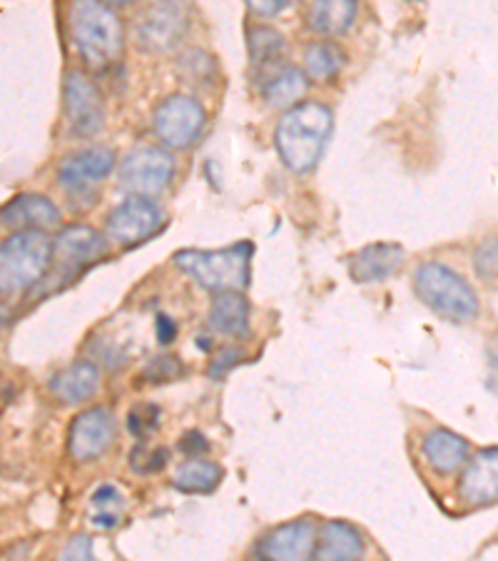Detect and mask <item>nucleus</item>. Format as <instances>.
<instances>
[{
  "label": "nucleus",
  "instance_id": "nucleus-1",
  "mask_svg": "<svg viewBox=\"0 0 498 561\" xmlns=\"http://www.w3.org/2000/svg\"><path fill=\"white\" fill-rule=\"evenodd\" d=\"M334 117L322 103H302L287 111L275 130L279 158L292 173H310L332 138Z\"/></svg>",
  "mask_w": 498,
  "mask_h": 561
},
{
  "label": "nucleus",
  "instance_id": "nucleus-2",
  "mask_svg": "<svg viewBox=\"0 0 498 561\" xmlns=\"http://www.w3.org/2000/svg\"><path fill=\"white\" fill-rule=\"evenodd\" d=\"M70 33L90 70L107 68L123 50V23L103 0H72Z\"/></svg>",
  "mask_w": 498,
  "mask_h": 561
},
{
  "label": "nucleus",
  "instance_id": "nucleus-3",
  "mask_svg": "<svg viewBox=\"0 0 498 561\" xmlns=\"http://www.w3.org/2000/svg\"><path fill=\"white\" fill-rule=\"evenodd\" d=\"M53 248L48 234L43 230H18L5 238L0 248V287L3 295H18L23 289L40 283L50 270Z\"/></svg>",
  "mask_w": 498,
  "mask_h": 561
},
{
  "label": "nucleus",
  "instance_id": "nucleus-4",
  "mask_svg": "<svg viewBox=\"0 0 498 561\" xmlns=\"http://www.w3.org/2000/svg\"><path fill=\"white\" fill-rule=\"evenodd\" d=\"M414 289L424 305L451 322H471L478 314V297L464 277L441 262H424L414 273Z\"/></svg>",
  "mask_w": 498,
  "mask_h": 561
},
{
  "label": "nucleus",
  "instance_id": "nucleus-5",
  "mask_svg": "<svg viewBox=\"0 0 498 561\" xmlns=\"http://www.w3.org/2000/svg\"><path fill=\"white\" fill-rule=\"evenodd\" d=\"M250 242H234L224 250H179L175 265L212 293L244 289L250 285Z\"/></svg>",
  "mask_w": 498,
  "mask_h": 561
},
{
  "label": "nucleus",
  "instance_id": "nucleus-6",
  "mask_svg": "<svg viewBox=\"0 0 498 561\" xmlns=\"http://www.w3.org/2000/svg\"><path fill=\"white\" fill-rule=\"evenodd\" d=\"M187 31H189L187 0H158V3L142 15L138 33H135V41H138V45L144 53L162 56V53L175 50L177 45L185 41Z\"/></svg>",
  "mask_w": 498,
  "mask_h": 561
},
{
  "label": "nucleus",
  "instance_id": "nucleus-7",
  "mask_svg": "<svg viewBox=\"0 0 498 561\" xmlns=\"http://www.w3.org/2000/svg\"><path fill=\"white\" fill-rule=\"evenodd\" d=\"M107 250V240L97 230L88 228V225H72L66 228L56 240V248H53V260H56V270L48 279H53L58 287L76 279L83 270L103 257Z\"/></svg>",
  "mask_w": 498,
  "mask_h": 561
},
{
  "label": "nucleus",
  "instance_id": "nucleus-8",
  "mask_svg": "<svg viewBox=\"0 0 498 561\" xmlns=\"http://www.w3.org/2000/svg\"><path fill=\"white\" fill-rule=\"evenodd\" d=\"M172 175H175V160L167 150L140 148L123 160L120 187L125 193L152 197L170 185Z\"/></svg>",
  "mask_w": 498,
  "mask_h": 561
},
{
  "label": "nucleus",
  "instance_id": "nucleus-9",
  "mask_svg": "<svg viewBox=\"0 0 498 561\" xmlns=\"http://www.w3.org/2000/svg\"><path fill=\"white\" fill-rule=\"evenodd\" d=\"M162 225H165L162 207L152 203L150 197L135 195L107 215L105 230L107 238L120 242V245H138V242H144L155 232H160Z\"/></svg>",
  "mask_w": 498,
  "mask_h": 561
},
{
  "label": "nucleus",
  "instance_id": "nucleus-10",
  "mask_svg": "<svg viewBox=\"0 0 498 561\" xmlns=\"http://www.w3.org/2000/svg\"><path fill=\"white\" fill-rule=\"evenodd\" d=\"M155 133L158 138L172 150H185L193 145L199 133L205 130V107L195 98L175 95L167 98L155 111Z\"/></svg>",
  "mask_w": 498,
  "mask_h": 561
},
{
  "label": "nucleus",
  "instance_id": "nucleus-11",
  "mask_svg": "<svg viewBox=\"0 0 498 561\" xmlns=\"http://www.w3.org/2000/svg\"><path fill=\"white\" fill-rule=\"evenodd\" d=\"M66 117L78 138H93L105 125L103 95L83 72H68L66 78Z\"/></svg>",
  "mask_w": 498,
  "mask_h": 561
},
{
  "label": "nucleus",
  "instance_id": "nucleus-12",
  "mask_svg": "<svg viewBox=\"0 0 498 561\" xmlns=\"http://www.w3.org/2000/svg\"><path fill=\"white\" fill-rule=\"evenodd\" d=\"M115 439V417L105 407H93L83 414H78L70 424L68 447L72 459L93 461L111 447Z\"/></svg>",
  "mask_w": 498,
  "mask_h": 561
},
{
  "label": "nucleus",
  "instance_id": "nucleus-13",
  "mask_svg": "<svg viewBox=\"0 0 498 561\" xmlns=\"http://www.w3.org/2000/svg\"><path fill=\"white\" fill-rule=\"evenodd\" d=\"M115 152L107 148H88L62 160L58 170V183L70 195L88 193L90 187H97L113 173Z\"/></svg>",
  "mask_w": 498,
  "mask_h": 561
},
{
  "label": "nucleus",
  "instance_id": "nucleus-14",
  "mask_svg": "<svg viewBox=\"0 0 498 561\" xmlns=\"http://www.w3.org/2000/svg\"><path fill=\"white\" fill-rule=\"evenodd\" d=\"M406 252L396 242H374L349 257V275L355 283H382L398 273Z\"/></svg>",
  "mask_w": 498,
  "mask_h": 561
},
{
  "label": "nucleus",
  "instance_id": "nucleus-15",
  "mask_svg": "<svg viewBox=\"0 0 498 561\" xmlns=\"http://www.w3.org/2000/svg\"><path fill=\"white\" fill-rule=\"evenodd\" d=\"M316 545V527L310 519H297L282 524L259 545V557L265 559H310Z\"/></svg>",
  "mask_w": 498,
  "mask_h": 561
},
{
  "label": "nucleus",
  "instance_id": "nucleus-16",
  "mask_svg": "<svg viewBox=\"0 0 498 561\" xmlns=\"http://www.w3.org/2000/svg\"><path fill=\"white\" fill-rule=\"evenodd\" d=\"M461 500L468 504H488L498 500V447L482 449L471 459L468 469L459 484Z\"/></svg>",
  "mask_w": 498,
  "mask_h": 561
},
{
  "label": "nucleus",
  "instance_id": "nucleus-17",
  "mask_svg": "<svg viewBox=\"0 0 498 561\" xmlns=\"http://www.w3.org/2000/svg\"><path fill=\"white\" fill-rule=\"evenodd\" d=\"M3 225L13 230L58 228L60 210L43 195H21L3 207Z\"/></svg>",
  "mask_w": 498,
  "mask_h": 561
},
{
  "label": "nucleus",
  "instance_id": "nucleus-18",
  "mask_svg": "<svg viewBox=\"0 0 498 561\" xmlns=\"http://www.w3.org/2000/svg\"><path fill=\"white\" fill-rule=\"evenodd\" d=\"M100 389V369L93 362L80 359L72 362L70 367L62 369L50 379V392L66 404H80L95 397Z\"/></svg>",
  "mask_w": 498,
  "mask_h": 561
},
{
  "label": "nucleus",
  "instance_id": "nucleus-19",
  "mask_svg": "<svg viewBox=\"0 0 498 561\" xmlns=\"http://www.w3.org/2000/svg\"><path fill=\"white\" fill-rule=\"evenodd\" d=\"M424 457L431 465L433 472L439 474H454L456 469L468 459V445L459 434L449 430H433L424 439Z\"/></svg>",
  "mask_w": 498,
  "mask_h": 561
},
{
  "label": "nucleus",
  "instance_id": "nucleus-20",
  "mask_svg": "<svg viewBox=\"0 0 498 561\" xmlns=\"http://www.w3.org/2000/svg\"><path fill=\"white\" fill-rule=\"evenodd\" d=\"M364 554V537L347 522H327L322 527V537L316 539V559H359Z\"/></svg>",
  "mask_w": 498,
  "mask_h": 561
},
{
  "label": "nucleus",
  "instance_id": "nucleus-21",
  "mask_svg": "<svg viewBox=\"0 0 498 561\" xmlns=\"http://www.w3.org/2000/svg\"><path fill=\"white\" fill-rule=\"evenodd\" d=\"M210 324L230 337H244L250 328V305L240 295V289H228L217 295L210 307Z\"/></svg>",
  "mask_w": 498,
  "mask_h": 561
},
{
  "label": "nucleus",
  "instance_id": "nucleus-22",
  "mask_svg": "<svg viewBox=\"0 0 498 561\" xmlns=\"http://www.w3.org/2000/svg\"><path fill=\"white\" fill-rule=\"evenodd\" d=\"M357 18V0H314L310 8V28L320 35H341Z\"/></svg>",
  "mask_w": 498,
  "mask_h": 561
},
{
  "label": "nucleus",
  "instance_id": "nucleus-23",
  "mask_svg": "<svg viewBox=\"0 0 498 561\" xmlns=\"http://www.w3.org/2000/svg\"><path fill=\"white\" fill-rule=\"evenodd\" d=\"M222 467L210 459L189 457L172 474V486L185 494H207L222 482Z\"/></svg>",
  "mask_w": 498,
  "mask_h": 561
},
{
  "label": "nucleus",
  "instance_id": "nucleus-24",
  "mask_svg": "<svg viewBox=\"0 0 498 561\" xmlns=\"http://www.w3.org/2000/svg\"><path fill=\"white\" fill-rule=\"evenodd\" d=\"M344 62H347V56H344V50L337 48L334 43H312L304 53L306 76L316 80V83H327V80H332L344 68Z\"/></svg>",
  "mask_w": 498,
  "mask_h": 561
},
{
  "label": "nucleus",
  "instance_id": "nucleus-25",
  "mask_svg": "<svg viewBox=\"0 0 498 561\" xmlns=\"http://www.w3.org/2000/svg\"><path fill=\"white\" fill-rule=\"evenodd\" d=\"M310 76L302 70L297 68H287L279 72V76H275L269 80V85L265 90V98L269 105H277V107H287L292 105L297 101H302L306 88H310V80H306Z\"/></svg>",
  "mask_w": 498,
  "mask_h": 561
},
{
  "label": "nucleus",
  "instance_id": "nucleus-26",
  "mask_svg": "<svg viewBox=\"0 0 498 561\" xmlns=\"http://www.w3.org/2000/svg\"><path fill=\"white\" fill-rule=\"evenodd\" d=\"M247 48H250L252 62H255L257 68H265V66H271V62L285 58L287 43H285V35L279 31L267 28V25H259V28L250 31Z\"/></svg>",
  "mask_w": 498,
  "mask_h": 561
},
{
  "label": "nucleus",
  "instance_id": "nucleus-27",
  "mask_svg": "<svg viewBox=\"0 0 498 561\" xmlns=\"http://www.w3.org/2000/svg\"><path fill=\"white\" fill-rule=\"evenodd\" d=\"M177 72L183 76L185 83L205 85V83H210V78L215 72V62L205 50L193 48V50H185L183 56L177 58Z\"/></svg>",
  "mask_w": 498,
  "mask_h": 561
},
{
  "label": "nucleus",
  "instance_id": "nucleus-28",
  "mask_svg": "<svg viewBox=\"0 0 498 561\" xmlns=\"http://www.w3.org/2000/svg\"><path fill=\"white\" fill-rule=\"evenodd\" d=\"M474 267L478 277L498 279V240H484L474 252Z\"/></svg>",
  "mask_w": 498,
  "mask_h": 561
},
{
  "label": "nucleus",
  "instance_id": "nucleus-29",
  "mask_svg": "<svg viewBox=\"0 0 498 561\" xmlns=\"http://www.w3.org/2000/svg\"><path fill=\"white\" fill-rule=\"evenodd\" d=\"M179 375H183V365H179L177 357H158L144 369V377H150L148 382H167V379H175Z\"/></svg>",
  "mask_w": 498,
  "mask_h": 561
},
{
  "label": "nucleus",
  "instance_id": "nucleus-30",
  "mask_svg": "<svg viewBox=\"0 0 498 561\" xmlns=\"http://www.w3.org/2000/svg\"><path fill=\"white\" fill-rule=\"evenodd\" d=\"M242 357L244 355H242L240 350H234V347L232 350H224V352H220V355L212 359V365H210V369H207V375H210L212 379H222L234 365H240Z\"/></svg>",
  "mask_w": 498,
  "mask_h": 561
},
{
  "label": "nucleus",
  "instance_id": "nucleus-31",
  "mask_svg": "<svg viewBox=\"0 0 498 561\" xmlns=\"http://www.w3.org/2000/svg\"><path fill=\"white\" fill-rule=\"evenodd\" d=\"M93 539L90 537H72L66 549H62L60 559H76V561H85V559H93Z\"/></svg>",
  "mask_w": 498,
  "mask_h": 561
},
{
  "label": "nucleus",
  "instance_id": "nucleus-32",
  "mask_svg": "<svg viewBox=\"0 0 498 561\" xmlns=\"http://www.w3.org/2000/svg\"><path fill=\"white\" fill-rule=\"evenodd\" d=\"M120 502H123V494L117 492V486H113V484L97 486L95 494H93L95 506H107V510H111V506H117Z\"/></svg>",
  "mask_w": 498,
  "mask_h": 561
},
{
  "label": "nucleus",
  "instance_id": "nucleus-33",
  "mask_svg": "<svg viewBox=\"0 0 498 561\" xmlns=\"http://www.w3.org/2000/svg\"><path fill=\"white\" fill-rule=\"evenodd\" d=\"M247 5L257 15H277L289 5V0H247Z\"/></svg>",
  "mask_w": 498,
  "mask_h": 561
},
{
  "label": "nucleus",
  "instance_id": "nucleus-34",
  "mask_svg": "<svg viewBox=\"0 0 498 561\" xmlns=\"http://www.w3.org/2000/svg\"><path fill=\"white\" fill-rule=\"evenodd\" d=\"M183 449H185V455L195 457V455H199V451H207V439L199 432H187L183 437Z\"/></svg>",
  "mask_w": 498,
  "mask_h": 561
},
{
  "label": "nucleus",
  "instance_id": "nucleus-35",
  "mask_svg": "<svg viewBox=\"0 0 498 561\" xmlns=\"http://www.w3.org/2000/svg\"><path fill=\"white\" fill-rule=\"evenodd\" d=\"M155 330H158V340H160V345H170V342L175 340V334H177L175 322H172L170 317H162V314L158 317Z\"/></svg>",
  "mask_w": 498,
  "mask_h": 561
},
{
  "label": "nucleus",
  "instance_id": "nucleus-36",
  "mask_svg": "<svg viewBox=\"0 0 498 561\" xmlns=\"http://www.w3.org/2000/svg\"><path fill=\"white\" fill-rule=\"evenodd\" d=\"M90 522H93L100 529H113V527H117V514H113V512L95 514V517H90Z\"/></svg>",
  "mask_w": 498,
  "mask_h": 561
},
{
  "label": "nucleus",
  "instance_id": "nucleus-37",
  "mask_svg": "<svg viewBox=\"0 0 498 561\" xmlns=\"http://www.w3.org/2000/svg\"><path fill=\"white\" fill-rule=\"evenodd\" d=\"M103 3H111V5H128L132 0H103Z\"/></svg>",
  "mask_w": 498,
  "mask_h": 561
}]
</instances>
